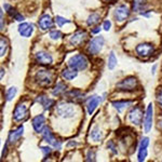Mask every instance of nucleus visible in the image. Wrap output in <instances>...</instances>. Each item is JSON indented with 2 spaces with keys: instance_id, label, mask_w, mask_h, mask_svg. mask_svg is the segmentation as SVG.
<instances>
[{
  "instance_id": "nucleus-1",
  "label": "nucleus",
  "mask_w": 162,
  "mask_h": 162,
  "mask_svg": "<svg viewBox=\"0 0 162 162\" xmlns=\"http://www.w3.org/2000/svg\"><path fill=\"white\" fill-rule=\"evenodd\" d=\"M88 65H89L88 58L82 54L73 55L68 60V67L76 70H84L88 67Z\"/></svg>"
},
{
  "instance_id": "nucleus-2",
  "label": "nucleus",
  "mask_w": 162,
  "mask_h": 162,
  "mask_svg": "<svg viewBox=\"0 0 162 162\" xmlns=\"http://www.w3.org/2000/svg\"><path fill=\"white\" fill-rule=\"evenodd\" d=\"M76 107L73 104L69 103H60L56 107V112L60 117L64 118V119H69V118H73L76 115Z\"/></svg>"
},
{
  "instance_id": "nucleus-3",
  "label": "nucleus",
  "mask_w": 162,
  "mask_h": 162,
  "mask_svg": "<svg viewBox=\"0 0 162 162\" xmlns=\"http://www.w3.org/2000/svg\"><path fill=\"white\" fill-rule=\"evenodd\" d=\"M35 80L41 87H49V85L52 83L53 78L50 72H48V70L46 69H39L38 72L36 73Z\"/></svg>"
},
{
  "instance_id": "nucleus-4",
  "label": "nucleus",
  "mask_w": 162,
  "mask_h": 162,
  "mask_svg": "<svg viewBox=\"0 0 162 162\" xmlns=\"http://www.w3.org/2000/svg\"><path fill=\"white\" fill-rule=\"evenodd\" d=\"M104 43H105V40L102 36L96 37V38L92 39V40L90 41L89 46H88V51H89V53L93 54V55H96V54H99L100 51H102L103 46H104Z\"/></svg>"
},
{
  "instance_id": "nucleus-5",
  "label": "nucleus",
  "mask_w": 162,
  "mask_h": 162,
  "mask_svg": "<svg viewBox=\"0 0 162 162\" xmlns=\"http://www.w3.org/2000/svg\"><path fill=\"white\" fill-rule=\"evenodd\" d=\"M42 136H43V139H45L46 143L52 145L54 148L58 149V150L62 149V143H61L58 139H56L55 137H54V135L52 134V132H51L50 127H45V129H43Z\"/></svg>"
},
{
  "instance_id": "nucleus-6",
  "label": "nucleus",
  "mask_w": 162,
  "mask_h": 162,
  "mask_svg": "<svg viewBox=\"0 0 162 162\" xmlns=\"http://www.w3.org/2000/svg\"><path fill=\"white\" fill-rule=\"evenodd\" d=\"M137 87V80L134 77H127L117 83V88L121 91H133Z\"/></svg>"
},
{
  "instance_id": "nucleus-7",
  "label": "nucleus",
  "mask_w": 162,
  "mask_h": 162,
  "mask_svg": "<svg viewBox=\"0 0 162 162\" xmlns=\"http://www.w3.org/2000/svg\"><path fill=\"white\" fill-rule=\"evenodd\" d=\"M130 12L131 11H130L129 7L126 6V4H120L115 9L114 16L118 22H123L130 16Z\"/></svg>"
},
{
  "instance_id": "nucleus-8",
  "label": "nucleus",
  "mask_w": 162,
  "mask_h": 162,
  "mask_svg": "<svg viewBox=\"0 0 162 162\" xmlns=\"http://www.w3.org/2000/svg\"><path fill=\"white\" fill-rule=\"evenodd\" d=\"M129 120L131 123L135 124V126H141L142 120H143V111H142L141 107L136 106L130 110Z\"/></svg>"
},
{
  "instance_id": "nucleus-9",
  "label": "nucleus",
  "mask_w": 162,
  "mask_h": 162,
  "mask_svg": "<svg viewBox=\"0 0 162 162\" xmlns=\"http://www.w3.org/2000/svg\"><path fill=\"white\" fill-rule=\"evenodd\" d=\"M27 115H28V108H27L26 104L21 103V104H19L18 106L15 107V109H14L13 118H14V120L18 122L23 121V120L27 117Z\"/></svg>"
},
{
  "instance_id": "nucleus-10",
  "label": "nucleus",
  "mask_w": 162,
  "mask_h": 162,
  "mask_svg": "<svg viewBox=\"0 0 162 162\" xmlns=\"http://www.w3.org/2000/svg\"><path fill=\"white\" fill-rule=\"evenodd\" d=\"M153 118H154V106L153 104H149L146 110V116H145V122H144V130L146 133L150 132L151 127H153Z\"/></svg>"
},
{
  "instance_id": "nucleus-11",
  "label": "nucleus",
  "mask_w": 162,
  "mask_h": 162,
  "mask_svg": "<svg viewBox=\"0 0 162 162\" xmlns=\"http://www.w3.org/2000/svg\"><path fill=\"white\" fill-rule=\"evenodd\" d=\"M135 50H136V53L139 56L146 57V56H149L154 53V46L151 43H141V45H138L135 48Z\"/></svg>"
},
{
  "instance_id": "nucleus-12",
  "label": "nucleus",
  "mask_w": 162,
  "mask_h": 162,
  "mask_svg": "<svg viewBox=\"0 0 162 162\" xmlns=\"http://www.w3.org/2000/svg\"><path fill=\"white\" fill-rule=\"evenodd\" d=\"M36 62L41 65H51L53 63V57L51 54H49L46 51H39L35 54Z\"/></svg>"
},
{
  "instance_id": "nucleus-13",
  "label": "nucleus",
  "mask_w": 162,
  "mask_h": 162,
  "mask_svg": "<svg viewBox=\"0 0 162 162\" xmlns=\"http://www.w3.org/2000/svg\"><path fill=\"white\" fill-rule=\"evenodd\" d=\"M87 37H88V34L85 33V31H82V30L77 31V33H75L72 37H70L69 45L73 46H80L81 43H82L85 39H87Z\"/></svg>"
},
{
  "instance_id": "nucleus-14",
  "label": "nucleus",
  "mask_w": 162,
  "mask_h": 162,
  "mask_svg": "<svg viewBox=\"0 0 162 162\" xmlns=\"http://www.w3.org/2000/svg\"><path fill=\"white\" fill-rule=\"evenodd\" d=\"M33 123V127L35 130V132L37 133H42L43 129H45V124H46V117L43 115H38L33 119L31 121Z\"/></svg>"
},
{
  "instance_id": "nucleus-15",
  "label": "nucleus",
  "mask_w": 162,
  "mask_h": 162,
  "mask_svg": "<svg viewBox=\"0 0 162 162\" xmlns=\"http://www.w3.org/2000/svg\"><path fill=\"white\" fill-rule=\"evenodd\" d=\"M149 145V138L148 137H143L141 141V144H139V147H138V161L139 162H143L145 161L147 157V147Z\"/></svg>"
},
{
  "instance_id": "nucleus-16",
  "label": "nucleus",
  "mask_w": 162,
  "mask_h": 162,
  "mask_svg": "<svg viewBox=\"0 0 162 162\" xmlns=\"http://www.w3.org/2000/svg\"><path fill=\"white\" fill-rule=\"evenodd\" d=\"M19 34L24 38H28L34 33V25L28 23H21L18 27Z\"/></svg>"
},
{
  "instance_id": "nucleus-17",
  "label": "nucleus",
  "mask_w": 162,
  "mask_h": 162,
  "mask_svg": "<svg viewBox=\"0 0 162 162\" xmlns=\"http://www.w3.org/2000/svg\"><path fill=\"white\" fill-rule=\"evenodd\" d=\"M24 133V127L21 126L19 127L16 130H12L11 132L9 133V137H8V142L10 144H14L19 141V138L22 137V135Z\"/></svg>"
},
{
  "instance_id": "nucleus-18",
  "label": "nucleus",
  "mask_w": 162,
  "mask_h": 162,
  "mask_svg": "<svg viewBox=\"0 0 162 162\" xmlns=\"http://www.w3.org/2000/svg\"><path fill=\"white\" fill-rule=\"evenodd\" d=\"M53 26V19L49 14H43L40 19H39V27L41 30H46L50 29Z\"/></svg>"
},
{
  "instance_id": "nucleus-19",
  "label": "nucleus",
  "mask_w": 162,
  "mask_h": 162,
  "mask_svg": "<svg viewBox=\"0 0 162 162\" xmlns=\"http://www.w3.org/2000/svg\"><path fill=\"white\" fill-rule=\"evenodd\" d=\"M102 102V99L100 96H97V95H94V96L90 97L89 100L87 103V110H88V114L92 115L93 111L96 109V107L99 106V104Z\"/></svg>"
},
{
  "instance_id": "nucleus-20",
  "label": "nucleus",
  "mask_w": 162,
  "mask_h": 162,
  "mask_svg": "<svg viewBox=\"0 0 162 162\" xmlns=\"http://www.w3.org/2000/svg\"><path fill=\"white\" fill-rule=\"evenodd\" d=\"M36 100L39 103V104L41 105V106H43V108H45L46 110L50 109L51 106H52V105L54 104V100H53L49 99V97L45 96V95H41V96H38V97L36 99Z\"/></svg>"
},
{
  "instance_id": "nucleus-21",
  "label": "nucleus",
  "mask_w": 162,
  "mask_h": 162,
  "mask_svg": "<svg viewBox=\"0 0 162 162\" xmlns=\"http://www.w3.org/2000/svg\"><path fill=\"white\" fill-rule=\"evenodd\" d=\"M78 75V72L76 69H73V68H66L62 72V77L64 78L65 80H68V81H72L77 77Z\"/></svg>"
},
{
  "instance_id": "nucleus-22",
  "label": "nucleus",
  "mask_w": 162,
  "mask_h": 162,
  "mask_svg": "<svg viewBox=\"0 0 162 162\" xmlns=\"http://www.w3.org/2000/svg\"><path fill=\"white\" fill-rule=\"evenodd\" d=\"M132 104H133V102H131V100H117V102L111 103L112 106L116 108L119 112H121L123 108L130 106V105H132Z\"/></svg>"
},
{
  "instance_id": "nucleus-23",
  "label": "nucleus",
  "mask_w": 162,
  "mask_h": 162,
  "mask_svg": "<svg viewBox=\"0 0 162 162\" xmlns=\"http://www.w3.org/2000/svg\"><path fill=\"white\" fill-rule=\"evenodd\" d=\"M91 138H92V141L94 142H100L103 139V137H104V133H103L102 130H100L97 127H95L94 129L91 131Z\"/></svg>"
},
{
  "instance_id": "nucleus-24",
  "label": "nucleus",
  "mask_w": 162,
  "mask_h": 162,
  "mask_svg": "<svg viewBox=\"0 0 162 162\" xmlns=\"http://www.w3.org/2000/svg\"><path fill=\"white\" fill-rule=\"evenodd\" d=\"M100 19V14L93 13V14H91L89 18H88V19H87V24H88L89 26H93V25H95V24L99 23Z\"/></svg>"
},
{
  "instance_id": "nucleus-25",
  "label": "nucleus",
  "mask_w": 162,
  "mask_h": 162,
  "mask_svg": "<svg viewBox=\"0 0 162 162\" xmlns=\"http://www.w3.org/2000/svg\"><path fill=\"white\" fill-rule=\"evenodd\" d=\"M0 45H1V46H0V53L1 54H0V55H1V57H3L7 53V49H8L9 42L4 37H1V39H0Z\"/></svg>"
},
{
  "instance_id": "nucleus-26",
  "label": "nucleus",
  "mask_w": 162,
  "mask_h": 162,
  "mask_svg": "<svg viewBox=\"0 0 162 162\" xmlns=\"http://www.w3.org/2000/svg\"><path fill=\"white\" fill-rule=\"evenodd\" d=\"M117 63H118V61H117V57L115 56V53L110 52L109 57H108V69L112 70L115 67H116Z\"/></svg>"
},
{
  "instance_id": "nucleus-27",
  "label": "nucleus",
  "mask_w": 162,
  "mask_h": 162,
  "mask_svg": "<svg viewBox=\"0 0 162 162\" xmlns=\"http://www.w3.org/2000/svg\"><path fill=\"white\" fill-rule=\"evenodd\" d=\"M66 91V85L64 84L63 82H58L57 84L55 85V88H54V90L52 91V94L53 95H60L64 93Z\"/></svg>"
},
{
  "instance_id": "nucleus-28",
  "label": "nucleus",
  "mask_w": 162,
  "mask_h": 162,
  "mask_svg": "<svg viewBox=\"0 0 162 162\" xmlns=\"http://www.w3.org/2000/svg\"><path fill=\"white\" fill-rule=\"evenodd\" d=\"M16 92H18V90H16L15 87H11L9 88L8 91H7V94H6V97H7V100L10 102V100H12L14 99V96H15Z\"/></svg>"
},
{
  "instance_id": "nucleus-29",
  "label": "nucleus",
  "mask_w": 162,
  "mask_h": 162,
  "mask_svg": "<svg viewBox=\"0 0 162 162\" xmlns=\"http://www.w3.org/2000/svg\"><path fill=\"white\" fill-rule=\"evenodd\" d=\"M3 8L7 10V12H8V14H9L10 16H11V18H14V19H15L16 16H18L19 12L16 11L15 9H13V8H12V7L10 6V4H4V6H3Z\"/></svg>"
},
{
  "instance_id": "nucleus-30",
  "label": "nucleus",
  "mask_w": 162,
  "mask_h": 162,
  "mask_svg": "<svg viewBox=\"0 0 162 162\" xmlns=\"http://www.w3.org/2000/svg\"><path fill=\"white\" fill-rule=\"evenodd\" d=\"M55 22H56V24H57L58 26L62 27L63 25H65V24L70 23V19H65V18H62V16L57 15L55 18Z\"/></svg>"
},
{
  "instance_id": "nucleus-31",
  "label": "nucleus",
  "mask_w": 162,
  "mask_h": 162,
  "mask_svg": "<svg viewBox=\"0 0 162 162\" xmlns=\"http://www.w3.org/2000/svg\"><path fill=\"white\" fill-rule=\"evenodd\" d=\"M49 36H50V38L52 39V40H58V39L62 38V33L58 30H52Z\"/></svg>"
},
{
  "instance_id": "nucleus-32",
  "label": "nucleus",
  "mask_w": 162,
  "mask_h": 162,
  "mask_svg": "<svg viewBox=\"0 0 162 162\" xmlns=\"http://www.w3.org/2000/svg\"><path fill=\"white\" fill-rule=\"evenodd\" d=\"M145 8L144 7V3L142 1H138V0H135L134 3H133V10L135 12L139 11V10H143Z\"/></svg>"
},
{
  "instance_id": "nucleus-33",
  "label": "nucleus",
  "mask_w": 162,
  "mask_h": 162,
  "mask_svg": "<svg viewBox=\"0 0 162 162\" xmlns=\"http://www.w3.org/2000/svg\"><path fill=\"white\" fill-rule=\"evenodd\" d=\"M87 161H95V153L94 150H89L87 154Z\"/></svg>"
},
{
  "instance_id": "nucleus-34",
  "label": "nucleus",
  "mask_w": 162,
  "mask_h": 162,
  "mask_svg": "<svg viewBox=\"0 0 162 162\" xmlns=\"http://www.w3.org/2000/svg\"><path fill=\"white\" fill-rule=\"evenodd\" d=\"M68 95H73V97H80V96H83V93L80 92V91L75 90V91H72V92L68 93Z\"/></svg>"
},
{
  "instance_id": "nucleus-35",
  "label": "nucleus",
  "mask_w": 162,
  "mask_h": 162,
  "mask_svg": "<svg viewBox=\"0 0 162 162\" xmlns=\"http://www.w3.org/2000/svg\"><path fill=\"white\" fill-rule=\"evenodd\" d=\"M41 150H42V153L45 154V157H46L48 154H51V151H52V149L50 148V147H45V146H41L40 147Z\"/></svg>"
},
{
  "instance_id": "nucleus-36",
  "label": "nucleus",
  "mask_w": 162,
  "mask_h": 162,
  "mask_svg": "<svg viewBox=\"0 0 162 162\" xmlns=\"http://www.w3.org/2000/svg\"><path fill=\"white\" fill-rule=\"evenodd\" d=\"M110 27H111V22L108 21V19H107V21H105L104 24H103V28H104L106 31H108L110 29Z\"/></svg>"
},
{
  "instance_id": "nucleus-37",
  "label": "nucleus",
  "mask_w": 162,
  "mask_h": 162,
  "mask_svg": "<svg viewBox=\"0 0 162 162\" xmlns=\"http://www.w3.org/2000/svg\"><path fill=\"white\" fill-rule=\"evenodd\" d=\"M157 102H158V104L162 107V89L159 91L158 94H157Z\"/></svg>"
},
{
  "instance_id": "nucleus-38",
  "label": "nucleus",
  "mask_w": 162,
  "mask_h": 162,
  "mask_svg": "<svg viewBox=\"0 0 162 162\" xmlns=\"http://www.w3.org/2000/svg\"><path fill=\"white\" fill-rule=\"evenodd\" d=\"M107 147H108V148H110V149H111V151H112V153H114V154H117L116 146H115L114 142H109V143L107 144Z\"/></svg>"
},
{
  "instance_id": "nucleus-39",
  "label": "nucleus",
  "mask_w": 162,
  "mask_h": 162,
  "mask_svg": "<svg viewBox=\"0 0 162 162\" xmlns=\"http://www.w3.org/2000/svg\"><path fill=\"white\" fill-rule=\"evenodd\" d=\"M0 16H1V30L3 29V12H0Z\"/></svg>"
},
{
  "instance_id": "nucleus-40",
  "label": "nucleus",
  "mask_w": 162,
  "mask_h": 162,
  "mask_svg": "<svg viewBox=\"0 0 162 162\" xmlns=\"http://www.w3.org/2000/svg\"><path fill=\"white\" fill-rule=\"evenodd\" d=\"M100 27H95L94 29H92V34H97V33H100Z\"/></svg>"
},
{
  "instance_id": "nucleus-41",
  "label": "nucleus",
  "mask_w": 162,
  "mask_h": 162,
  "mask_svg": "<svg viewBox=\"0 0 162 162\" xmlns=\"http://www.w3.org/2000/svg\"><path fill=\"white\" fill-rule=\"evenodd\" d=\"M77 143H73V142H70L69 144H68V146H77Z\"/></svg>"
},
{
  "instance_id": "nucleus-42",
  "label": "nucleus",
  "mask_w": 162,
  "mask_h": 162,
  "mask_svg": "<svg viewBox=\"0 0 162 162\" xmlns=\"http://www.w3.org/2000/svg\"><path fill=\"white\" fill-rule=\"evenodd\" d=\"M158 127H160V130L162 131V120H160V121H159V124H158Z\"/></svg>"
},
{
  "instance_id": "nucleus-43",
  "label": "nucleus",
  "mask_w": 162,
  "mask_h": 162,
  "mask_svg": "<svg viewBox=\"0 0 162 162\" xmlns=\"http://www.w3.org/2000/svg\"><path fill=\"white\" fill-rule=\"evenodd\" d=\"M3 72H4V70H3V68H1V78L3 77Z\"/></svg>"
}]
</instances>
